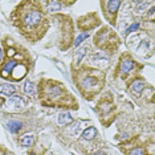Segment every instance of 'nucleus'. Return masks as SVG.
<instances>
[{
	"instance_id": "21",
	"label": "nucleus",
	"mask_w": 155,
	"mask_h": 155,
	"mask_svg": "<svg viewBox=\"0 0 155 155\" xmlns=\"http://www.w3.org/2000/svg\"><path fill=\"white\" fill-rule=\"evenodd\" d=\"M5 155H14L13 153H8V154H5Z\"/></svg>"
},
{
	"instance_id": "16",
	"label": "nucleus",
	"mask_w": 155,
	"mask_h": 155,
	"mask_svg": "<svg viewBox=\"0 0 155 155\" xmlns=\"http://www.w3.org/2000/svg\"><path fill=\"white\" fill-rule=\"evenodd\" d=\"M90 37V35L87 33H83L78 36L77 38L75 41V46H79L84 41H85L87 38H88Z\"/></svg>"
},
{
	"instance_id": "20",
	"label": "nucleus",
	"mask_w": 155,
	"mask_h": 155,
	"mask_svg": "<svg viewBox=\"0 0 155 155\" xmlns=\"http://www.w3.org/2000/svg\"><path fill=\"white\" fill-rule=\"evenodd\" d=\"M2 56H3V54H2V49L0 48V61H1L2 60Z\"/></svg>"
},
{
	"instance_id": "12",
	"label": "nucleus",
	"mask_w": 155,
	"mask_h": 155,
	"mask_svg": "<svg viewBox=\"0 0 155 155\" xmlns=\"http://www.w3.org/2000/svg\"><path fill=\"white\" fill-rule=\"evenodd\" d=\"M134 68V62L130 60H127L123 62L122 65V72L124 74L128 73Z\"/></svg>"
},
{
	"instance_id": "1",
	"label": "nucleus",
	"mask_w": 155,
	"mask_h": 155,
	"mask_svg": "<svg viewBox=\"0 0 155 155\" xmlns=\"http://www.w3.org/2000/svg\"><path fill=\"white\" fill-rule=\"evenodd\" d=\"M10 18L19 32L31 43L41 39L49 28V21L38 1H22L12 12Z\"/></svg>"
},
{
	"instance_id": "3",
	"label": "nucleus",
	"mask_w": 155,
	"mask_h": 155,
	"mask_svg": "<svg viewBox=\"0 0 155 155\" xmlns=\"http://www.w3.org/2000/svg\"><path fill=\"white\" fill-rule=\"evenodd\" d=\"M38 89L39 99L44 105H54V102L66 104L73 99L64 86L57 81L43 79L39 82Z\"/></svg>"
},
{
	"instance_id": "18",
	"label": "nucleus",
	"mask_w": 155,
	"mask_h": 155,
	"mask_svg": "<svg viewBox=\"0 0 155 155\" xmlns=\"http://www.w3.org/2000/svg\"><path fill=\"white\" fill-rule=\"evenodd\" d=\"M140 25L139 23H134L132 25H131L125 31L126 33H131L134 31H136L139 28Z\"/></svg>"
},
{
	"instance_id": "19",
	"label": "nucleus",
	"mask_w": 155,
	"mask_h": 155,
	"mask_svg": "<svg viewBox=\"0 0 155 155\" xmlns=\"http://www.w3.org/2000/svg\"><path fill=\"white\" fill-rule=\"evenodd\" d=\"M130 155H144L143 151L139 148H134L130 152Z\"/></svg>"
},
{
	"instance_id": "4",
	"label": "nucleus",
	"mask_w": 155,
	"mask_h": 155,
	"mask_svg": "<svg viewBox=\"0 0 155 155\" xmlns=\"http://www.w3.org/2000/svg\"><path fill=\"white\" fill-rule=\"evenodd\" d=\"M103 73L95 70L85 71L79 75V84L84 91L99 92L103 87Z\"/></svg>"
},
{
	"instance_id": "13",
	"label": "nucleus",
	"mask_w": 155,
	"mask_h": 155,
	"mask_svg": "<svg viewBox=\"0 0 155 155\" xmlns=\"http://www.w3.org/2000/svg\"><path fill=\"white\" fill-rule=\"evenodd\" d=\"M34 138L33 136H26L21 139V144L24 147H29L32 145L34 142Z\"/></svg>"
},
{
	"instance_id": "15",
	"label": "nucleus",
	"mask_w": 155,
	"mask_h": 155,
	"mask_svg": "<svg viewBox=\"0 0 155 155\" xmlns=\"http://www.w3.org/2000/svg\"><path fill=\"white\" fill-rule=\"evenodd\" d=\"M24 90L26 93L32 94L35 93V85L33 83L31 82H26L25 84Z\"/></svg>"
},
{
	"instance_id": "17",
	"label": "nucleus",
	"mask_w": 155,
	"mask_h": 155,
	"mask_svg": "<svg viewBox=\"0 0 155 155\" xmlns=\"http://www.w3.org/2000/svg\"><path fill=\"white\" fill-rule=\"evenodd\" d=\"M77 54H78V60H77V64H79L81 61L82 60L83 57L86 54V50L85 48H81L80 49L78 52H77Z\"/></svg>"
},
{
	"instance_id": "14",
	"label": "nucleus",
	"mask_w": 155,
	"mask_h": 155,
	"mask_svg": "<svg viewBox=\"0 0 155 155\" xmlns=\"http://www.w3.org/2000/svg\"><path fill=\"white\" fill-rule=\"evenodd\" d=\"M133 89L137 93H140L142 92L143 90L145 88L143 83L141 81H136L133 84Z\"/></svg>"
},
{
	"instance_id": "2",
	"label": "nucleus",
	"mask_w": 155,
	"mask_h": 155,
	"mask_svg": "<svg viewBox=\"0 0 155 155\" xmlns=\"http://www.w3.org/2000/svg\"><path fill=\"white\" fill-rule=\"evenodd\" d=\"M2 46L5 55L0 64V77L11 82L21 81L29 71L30 59L28 52L8 37L3 40Z\"/></svg>"
},
{
	"instance_id": "9",
	"label": "nucleus",
	"mask_w": 155,
	"mask_h": 155,
	"mask_svg": "<svg viewBox=\"0 0 155 155\" xmlns=\"http://www.w3.org/2000/svg\"><path fill=\"white\" fill-rule=\"evenodd\" d=\"M96 134L97 130L93 127H90L84 131L82 133V136L85 140H91L96 137Z\"/></svg>"
},
{
	"instance_id": "10",
	"label": "nucleus",
	"mask_w": 155,
	"mask_h": 155,
	"mask_svg": "<svg viewBox=\"0 0 155 155\" xmlns=\"http://www.w3.org/2000/svg\"><path fill=\"white\" fill-rule=\"evenodd\" d=\"M58 121L61 125H67L71 123L73 121V119L69 113H61L58 115Z\"/></svg>"
},
{
	"instance_id": "6",
	"label": "nucleus",
	"mask_w": 155,
	"mask_h": 155,
	"mask_svg": "<svg viewBox=\"0 0 155 155\" xmlns=\"http://www.w3.org/2000/svg\"><path fill=\"white\" fill-rule=\"evenodd\" d=\"M100 25L99 18L94 14H88L78 20V26L82 30H89Z\"/></svg>"
},
{
	"instance_id": "11",
	"label": "nucleus",
	"mask_w": 155,
	"mask_h": 155,
	"mask_svg": "<svg viewBox=\"0 0 155 155\" xmlns=\"http://www.w3.org/2000/svg\"><path fill=\"white\" fill-rule=\"evenodd\" d=\"M8 128L9 131L12 133H18L22 128L23 124L21 122L16 120H11L7 124Z\"/></svg>"
},
{
	"instance_id": "7",
	"label": "nucleus",
	"mask_w": 155,
	"mask_h": 155,
	"mask_svg": "<svg viewBox=\"0 0 155 155\" xmlns=\"http://www.w3.org/2000/svg\"><path fill=\"white\" fill-rule=\"evenodd\" d=\"M120 3L121 2L117 1V0H111V1L107 2L105 13L108 14V17L114 14L116 15L117 14L120 6Z\"/></svg>"
},
{
	"instance_id": "5",
	"label": "nucleus",
	"mask_w": 155,
	"mask_h": 155,
	"mask_svg": "<svg viewBox=\"0 0 155 155\" xmlns=\"http://www.w3.org/2000/svg\"><path fill=\"white\" fill-rule=\"evenodd\" d=\"M94 38V42L99 47L108 48L116 45L118 37L110 28L105 27L97 32Z\"/></svg>"
},
{
	"instance_id": "8",
	"label": "nucleus",
	"mask_w": 155,
	"mask_h": 155,
	"mask_svg": "<svg viewBox=\"0 0 155 155\" xmlns=\"http://www.w3.org/2000/svg\"><path fill=\"white\" fill-rule=\"evenodd\" d=\"M16 89L14 86L9 84H3L0 85V94L7 96H11L15 93Z\"/></svg>"
}]
</instances>
